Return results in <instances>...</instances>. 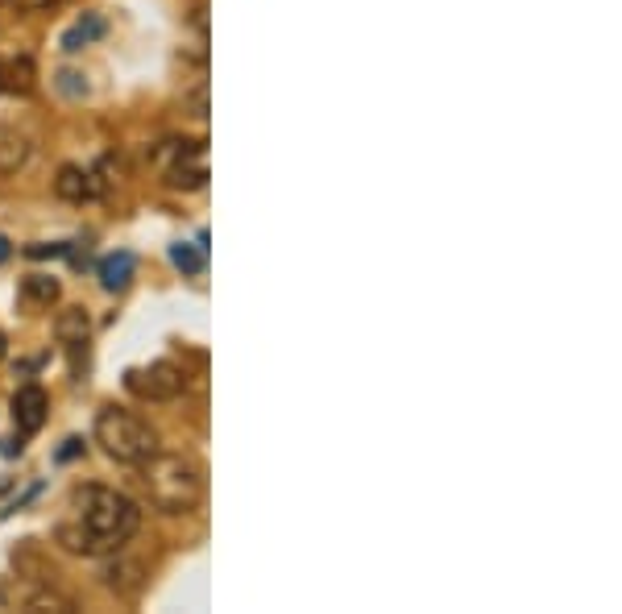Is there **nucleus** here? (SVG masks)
I'll use <instances>...</instances> for the list:
<instances>
[{"instance_id":"2","label":"nucleus","mask_w":622,"mask_h":614,"mask_svg":"<svg viewBox=\"0 0 622 614\" xmlns=\"http://www.w3.org/2000/svg\"><path fill=\"white\" fill-rule=\"evenodd\" d=\"M141 469V482L150 490V502L166 515H187L204 498V469L191 457H150Z\"/></svg>"},{"instance_id":"13","label":"nucleus","mask_w":622,"mask_h":614,"mask_svg":"<svg viewBox=\"0 0 622 614\" xmlns=\"http://www.w3.org/2000/svg\"><path fill=\"white\" fill-rule=\"evenodd\" d=\"M25 299H34V303H54L59 299V283L54 278H42V274H34V278H25Z\"/></svg>"},{"instance_id":"17","label":"nucleus","mask_w":622,"mask_h":614,"mask_svg":"<svg viewBox=\"0 0 622 614\" xmlns=\"http://www.w3.org/2000/svg\"><path fill=\"white\" fill-rule=\"evenodd\" d=\"M79 453H83V440L71 436V440L63 444V449H59V461H71V457H79Z\"/></svg>"},{"instance_id":"16","label":"nucleus","mask_w":622,"mask_h":614,"mask_svg":"<svg viewBox=\"0 0 622 614\" xmlns=\"http://www.w3.org/2000/svg\"><path fill=\"white\" fill-rule=\"evenodd\" d=\"M25 254H30V258H63L67 245H30Z\"/></svg>"},{"instance_id":"22","label":"nucleus","mask_w":622,"mask_h":614,"mask_svg":"<svg viewBox=\"0 0 622 614\" xmlns=\"http://www.w3.org/2000/svg\"><path fill=\"white\" fill-rule=\"evenodd\" d=\"M0 88H5V67H0Z\"/></svg>"},{"instance_id":"4","label":"nucleus","mask_w":622,"mask_h":614,"mask_svg":"<svg viewBox=\"0 0 622 614\" xmlns=\"http://www.w3.org/2000/svg\"><path fill=\"white\" fill-rule=\"evenodd\" d=\"M158 166L171 187L200 191L208 183V146L204 142H166L158 150Z\"/></svg>"},{"instance_id":"15","label":"nucleus","mask_w":622,"mask_h":614,"mask_svg":"<svg viewBox=\"0 0 622 614\" xmlns=\"http://www.w3.org/2000/svg\"><path fill=\"white\" fill-rule=\"evenodd\" d=\"M75 79H79L75 71H63V75H59V88H63L67 96H83V92H88V83H75Z\"/></svg>"},{"instance_id":"7","label":"nucleus","mask_w":622,"mask_h":614,"mask_svg":"<svg viewBox=\"0 0 622 614\" xmlns=\"http://www.w3.org/2000/svg\"><path fill=\"white\" fill-rule=\"evenodd\" d=\"M133 274H137V258L129 254V249H117V254H108L100 262V287L117 295V291H125L133 283Z\"/></svg>"},{"instance_id":"3","label":"nucleus","mask_w":622,"mask_h":614,"mask_svg":"<svg viewBox=\"0 0 622 614\" xmlns=\"http://www.w3.org/2000/svg\"><path fill=\"white\" fill-rule=\"evenodd\" d=\"M96 444H104V453L121 465H146L158 453V432L133 411L104 407L96 415Z\"/></svg>"},{"instance_id":"20","label":"nucleus","mask_w":622,"mask_h":614,"mask_svg":"<svg viewBox=\"0 0 622 614\" xmlns=\"http://www.w3.org/2000/svg\"><path fill=\"white\" fill-rule=\"evenodd\" d=\"M9 254H13V245H9V237H0V262H9Z\"/></svg>"},{"instance_id":"12","label":"nucleus","mask_w":622,"mask_h":614,"mask_svg":"<svg viewBox=\"0 0 622 614\" xmlns=\"http://www.w3.org/2000/svg\"><path fill=\"white\" fill-rule=\"evenodd\" d=\"M171 262L183 270V274H200L204 266H208V249L200 245V241H179V245H171Z\"/></svg>"},{"instance_id":"8","label":"nucleus","mask_w":622,"mask_h":614,"mask_svg":"<svg viewBox=\"0 0 622 614\" xmlns=\"http://www.w3.org/2000/svg\"><path fill=\"white\" fill-rule=\"evenodd\" d=\"M88 332H92V320L83 307H67V312H59V320H54V337H59V345H88Z\"/></svg>"},{"instance_id":"11","label":"nucleus","mask_w":622,"mask_h":614,"mask_svg":"<svg viewBox=\"0 0 622 614\" xmlns=\"http://www.w3.org/2000/svg\"><path fill=\"white\" fill-rule=\"evenodd\" d=\"M100 34H104V17H100V13H83V17L71 25V30L63 34V50L75 54V50H83V46H92Z\"/></svg>"},{"instance_id":"9","label":"nucleus","mask_w":622,"mask_h":614,"mask_svg":"<svg viewBox=\"0 0 622 614\" xmlns=\"http://www.w3.org/2000/svg\"><path fill=\"white\" fill-rule=\"evenodd\" d=\"M54 191H59L63 200H71V204H83V200H92V195H96V183H92V175L83 171V166H63L59 179H54Z\"/></svg>"},{"instance_id":"1","label":"nucleus","mask_w":622,"mask_h":614,"mask_svg":"<svg viewBox=\"0 0 622 614\" xmlns=\"http://www.w3.org/2000/svg\"><path fill=\"white\" fill-rule=\"evenodd\" d=\"M141 527L137 502L121 490L108 486H83L71 498V515L54 527V536L67 552L83 556H104V552H121Z\"/></svg>"},{"instance_id":"14","label":"nucleus","mask_w":622,"mask_h":614,"mask_svg":"<svg viewBox=\"0 0 622 614\" xmlns=\"http://www.w3.org/2000/svg\"><path fill=\"white\" fill-rule=\"evenodd\" d=\"M187 104H191V117H200V121L208 117V88H204V83L191 92V100H187Z\"/></svg>"},{"instance_id":"10","label":"nucleus","mask_w":622,"mask_h":614,"mask_svg":"<svg viewBox=\"0 0 622 614\" xmlns=\"http://www.w3.org/2000/svg\"><path fill=\"white\" fill-rule=\"evenodd\" d=\"M30 158V142L17 129H0V175H13Z\"/></svg>"},{"instance_id":"5","label":"nucleus","mask_w":622,"mask_h":614,"mask_svg":"<svg viewBox=\"0 0 622 614\" xmlns=\"http://www.w3.org/2000/svg\"><path fill=\"white\" fill-rule=\"evenodd\" d=\"M125 386L133 390L137 399H146V403H166V399L183 395L187 378H183L179 366H171V361H150V366H141V370H129Z\"/></svg>"},{"instance_id":"18","label":"nucleus","mask_w":622,"mask_h":614,"mask_svg":"<svg viewBox=\"0 0 622 614\" xmlns=\"http://www.w3.org/2000/svg\"><path fill=\"white\" fill-rule=\"evenodd\" d=\"M0 453H5V457H21V440H0Z\"/></svg>"},{"instance_id":"21","label":"nucleus","mask_w":622,"mask_h":614,"mask_svg":"<svg viewBox=\"0 0 622 614\" xmlns=\"http://www.w3.org/2000/svg\"><path fill=\"white\" fill-rule=\"evenodd\" d=\"M5 345H9V341H5V332H0V357H5Z\"/></svg>"},{"instance_id":"19","label":"nucleus","mask_w":622,"mask_h":614,"mask_svg":"<svg viewBox=\"0 0 622 614\" xmlns=\"http://www.w3.org/2000/svg\"><path fill=\"white\" fill-rule=\"evenodd\" d=\"M25 9H50V5H59V0H21Z\"/></svg>"},{"instance_id":"6","label":"nucleus","mask_w":622,"mask_h":614,"mask_svg":"<svg viewBox=\"0 0 622 614\" xmlns=\"http://www.w3.org/2000/svg\"><path fill=\"white\" fill-rule=\"evenodd\" d=\"M46 411H50V399H46V390L42 386H21L17 395H13V424L30 436L46 424Z\"/></svg>"}]
</instances>
